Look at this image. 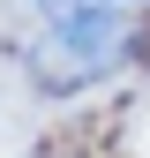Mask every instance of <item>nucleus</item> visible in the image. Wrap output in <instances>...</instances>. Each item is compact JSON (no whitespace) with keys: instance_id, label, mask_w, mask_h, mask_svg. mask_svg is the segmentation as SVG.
<instances>
[{"instance_id":"f257e3e1","label":"nucleus","mask_w":150,"mask_h":158,"mask_svg":"<svg viewBox=\"0 0 150 158\" xmlns=\"http://www.w3.org/2000/svg\"><path fill=\"white\" fill-rule=\"evenodd\" d=\"M128 8H112V0H90V8H75V15H60L53 23V53L68 60V75H105L112 60H128Z\"/></svg>"},{"instance_id":"f03ea898","label":"nucleus","mask_w":150,"mask_h":158,"mask_svg":"<svg viewBox=\"0 0 150 158\" xmlns=\"http://www.w3.org/2000/svg\"><path fill=\"white\" fill-rule=\"evenodd\" d=\"M45 8V23H60V15H75V8H90V0H38Z\"/></svg>"},{"instance_id":"7ed1b4c3","label":"nucleus","mask_w":150,"mask_h":158,"mask_svg":"<svg viewBox=\"0 0 150 158\" xmlns=\"http://www.w3.org/2000/svg\"><path fill=\"white\" fill-rule=\"evenodd\" d=\"M128 8H150V0H128Z\"/></svg>"}]
</instances>
